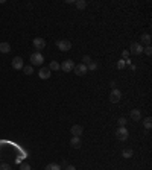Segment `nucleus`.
Segmentation results:
<instances>
[{"instance_id": "24", "label": "nucleus", "mask_w": 152, "mask_h": 170, "mask_svg": "<svg viewBox=\"0 0 152 170\" xmlns=\"http://www.w3.org/2000/svg\"><path fill=\"white\" fill-rule=\"evenodd\" d=\"M96 68H97V64H96L94 61H91V62L87 65V70H96Z\"/></svg>"}, {"instance_id": "12", "label": "nucleus", "mask_w": 152, "mask_h": 170, "mask_svg": "<svg viewBox=\"0 0 152 170\" xmlns=\"http://www.w3.org/2000/svg\"><path fill=\"white\" fill-rule=\"evenodd\" d=\"M70 146L75 147V149H79V147H81V138H79V137H72V140H70Z\"/></svg>"}, {"instance_id": "26", "label": "nucleus", "mask_w": 152, "mask_h": 170, "mask_svg": "<svg viewBox=\"0 0 152 170\" xmlns=\"http://www.w3.org/2000/svg\"><path fill=\"white\" fill-rule=\"evenodd\" d=\"M20 170H32V168H31V165H29L28 162H23V164L20 165Z\"/></svg>"}, {"instance_id": "13", "label": "nucleus", "mask_w": 152, "mask_h": 170, "mask_svg": "<svg viewBox=\"0 0 152 170\" xmlns=\"http://www.w3.org/2000/svg\"><path fill=\"white\" fill-rule=\"evenodd\" d=\"M131 118L135 120V122L141 120V112H140L138 109H132V111H131Z\"/></svg>"}, {"instance_id": "4", "label": "nucleus", "mask_w": 152, "mask_h": 170, "mask_svg": "<svg viewBox=\"0 0 152 170\" xmlns=\"http://www.w3.org/2000/svg\"><path fill=\"white\" fill-rule=\"evenodd\" d=\"M73 68H75V62H73L72 59H67V61H64V62L61 64V70L66 72V73H70Z\"/></svg>"}, {"instance_id": "17", "label": "nucleus", "mask_w": 152, "mask_h": 170, "mask_svg": "<svg viewBox=\"0 0 152 170\" xmlns=\"http://www.w3.org/2000/svg\"><path fill=\"white\" fill-rule=\"evenodd\" d=\"M141 41H143L146 46H149V44H150V41H152V38H150V35H149V34H143V35H141Z\"/></svg>"}, {"instance_id": "18", "label": "nucleus", "mask_w": 152, "mask_h": 170, "mask_svg": "<svg viewBox=\"0 0 152 170\" xmlns=\"http://www.w3.org/2000/svg\"><path fill=\"white\" fill-rule=\"evenodd\" d=\"M143 126H144V129H150L152 128V118L150 117H146L143 120Z\"/></svg>"}, {"instance_id": "16", "label": "nucleus", "mask_w": 152, "mask_h": 170, "mask_svg": "<svg viewBox=\"0 0 152 170\" xmlns=\"http://www.w3.org/2000/svg\"><path fill=\"white\" fill-rule=\"evenodd\" d=\"M46 170H61V165L56 164V162H50L46 165Z\"/></svg>"}, {"instance_id": "2", "label": "nucleus", "mask_w": 152, "mask_h": 170, "mask_svg": "<svg viewBox=\"0 0 152 170\" xmlns=\"http://www.w3.org/2000/svg\"><path fill=\"white\" fill-rule=\"evenodd\" d=\"M56 46H58V49L62 50V52H67V50L72 49V43H70L69 40H59V41H56Z\"/></svg>"}, {"instance_id": "9", "label": "nucleus", "mask_w": 152, "mask_h": 170, "mask_svg": "<svg viewBox=\"0 0 152 170\" xmlns=\"http://www.w3.org/2000/svg\"><path fill=\"white\" fill-rule=\"evenodd\" d=\"M73 72H75L78 76H84L88 70H87V65H84V64H78V65H75Z\"/></svg>"}, {"instance_id": "1", "label": "nucleus", "mask_w": 152, "mask_h": 170, "mask_svg": "<svg viewBox=\"0 0 152 170\" xmlns=\"http://www.w3.org/2000/svg\"><path fill=\"white\" fill-rule=\"evenodd\" d=\"M43 61H44V56H43L40 52H35V53L31 55V65H32V67H34V65H41Z\"/></svg>"}, {"instance_id": "15", "label": "nucleus", "mask_w": 152, "mask_h": 170, "mask_svg": "<svg viewBox=\"0 0 152 170\" xmlns=\"http://www.w3.org/2000/svg\"><path fill=\"white\" fill-rule=\"evenodd\" d=\"M49 68H50V72H56V70L61 68V64H59L58 61H52V62L49 64Z\"/></svg>"}, {"instance_id": "14", "label": "nucleus", "mask_w": 152, "mask_h": 170, "mask_svg": "<svg viewBox=\"0 0 152 170\" xmlns=\"http://www.w3.org/2000/svg\"><path fill=\"white\" fill-rule=\"evenodd\" d=\"M9 50H11L9 43H0V52L2 53H9Z\"/></svg>"}, {"instance_id": "5", "label": "nucleus", "mask_w": 152, "mask_h": 170, "mask_svg": "<svg viewBox=\"0 0 152 170\" xmlns=\"http://www.w3.org/2000/svg\"><path fill=\"white\" fill-rule=\"evenodd\" d=\"M116 135H117V138H119L120 141H125V140H128L129 132H128V129H126V128H119V129H117V132H116Z\"/></svg>"}, {"instance_id": "11", "label": "nucleus", "mask_w": 152, "mask_h": 170, "mask_svg": "<svg viewBox=\"0 0 152 170\" xmlns=\"http://www.w3.org/2000/svg\"><path fill=\"white\" fill-rule=\"evenodd\" d=\"M50 75H52V72H50V68H49V67H43V68L38 72V76H40L41 79H49V78H50Z\"/></svg>"}, {"instance_id": "25", "label": "nucleus", "mask_w": 152, "mask_h": 170, "mask_svg": "<svg viewBox=\"0 0 152 170\" xmlns=\"http://www.w3.org/2000/svg\"><path fill=\"white\" fill-rule=\"evenodd\" d=\"M125 65H126V62H125V59H120V61L117 62V68H119V70H122V68H125Z\"/></svg>"}, {"instance_id": "20", "label": "nucleus", "mask_w": 152, "mask_h": 170, "mask_svg": "<svg viewBox=\"0 0 152 170\" xmlns=\"http://www.w3.org/2000/svg\"><path fill=\"white\" fill-rule=\"evenodd\" d=\"M122 155H123V158H131L134 155V152H132V149H125L122 152Z\"/></svg>"}, {"instance_id": "30", "label": "nucleus", "mask_w": 152, "mask_h": 170, "mask_svg": "<svg viewBox=\"0 0 152 170\" xmlns=\"http://www.w3.org/2000/svg\"><path fill=\"white\" fill-rule=\"evenodd\" d=\"M66 170H76L75 165H66Z\"/></svg>"}, {"instance_id": "29", "label": "nucleus", "mask_w": 152, "mask_h": 170, "mask_svg": "<svg viewBox=\"0 0 152 170\" xmlns=\"http://www.w3.org/2000/svg\"><path fill=\"white\" fill-rule=\"evenodd\" d=\"M122 56H123V59L126 61V59H128V56H129V52H128V50H123V52H122Z\"/></svg>"}, {"instance_id": "3", "label": "nucleus", "mask_w": 152, "mask_h": 170, "mask_svg": "<svg viewBox=\"0 0 152 170\" xmlns=\"http://www.w3.org/2000/svg\"><path fill=\"white\" fill-rule=\"evenodd\" d=\"M128 52H129L131 55H140V53H143V46H141L140 43H132Z\"/></svg>"}, {"instance_id": "19", "label": "nucleus", "mask_w": 152, "mask_h": 170, "mask_svg": "<svg viewBox=\"0 0 152 170\" xmlns=\"http://www.w3.org/2000/svg\"><path fill=\"white\" fill-rule=\"evenodd\" d=\"M76 8L78 9H85L87 8V2H85V0H78V2H76Z\"/></svg>"}, {"instance_id": "28", "label": "nucleus", "mask_w": 152, "mask_h": 170, "mask_svg": "<svg viewBox=\"0 0 152 170\" xmlns=\"http://www.w3.org/2000/svg\"><path fill=\"white\" fill-rule=\"evenodd\" d=\"M0 170H11V165L9 164H2L0 165Z\"/></svg>"}, {"instance_id": "6", "label": "nucleus", "mask_w": 152, "mask_h": 170, "mask_svg": "<svg viewBox=\"0 0 152 170\" xmlns=\"http://www.w3.org/2000/svg\"><path fill=\"white\" fill-rule=\"evenodd\" d=\"M34 47L40 52V50H43L44 47H46V40H43V38H34Z\"/></svg>"}, {"instance_id": "21", "label": "nucleus", "mask_w": 152, "mask_h": 170, "mask_svg": "<svg viewBox=\"0 0 152 170\" xmlns=\"http://www.w3.org/2000/svg\"><path fill=\"white\" fill-rule=\"evenodd\" d=\"M23 72H25V75H32L34 73V67L32 65H26V67H23Z\"/></svg>"}, {"instance_id": "22", "label": "nucleus", "mask_w": 152, "mask_h": 170, "mask_svg": "<svg viewBox=\"0 0 152 170\" xmlns=\"http://www.w3.org/2000/svg\"><path fill=\"white\" fill-rule=\"evenodd\" d=\"M91 62V58L88 56V55H85V56H82V62L81 64H84V65H88Z\"/></svg>"}, {"instance_id": "7", "label": "nucleus", "mask_w": 152, "mask_h": 170, "mask_svg": "<svg viewBox=\"0 0 152 170\" xmlns=\"http://www.w3.org/2000/svg\"><path fill=\"white\" fill-rule=\"evenodd\" d=\"M120 99H122V93H120L117 88H114V90L111 91V94H110V100H111L113 103H117Z\"/></svg>"}, {"instance_id": "23", "label": "nucleus", "mask_w": 152, "mask_h": 170, "mask_svg": "<svg viewBox=\"0 0 152 170\" xmlns=\"http://www.w3.org/2000/svg\"><path fill=\"white\" fill-rule=\"evenodd\" d=\"M126 123H128V120H126L125 117H120V118H119V128H125Z\"/></svg>"}, {"instance_id": "27", "label": "nucleus", "mask_w": 152, "mask_h": 170, "mask_svg": "<svg viewBox=\"0 0 152 170\" xmlns=\"http://www.w3.org/2000/svg\"><path fill=\"white\" fill-rule=\"evenodd\" d=\"M143 50H144V53H146L147 56H150V55H152V49H150V46H147V47H146V49H143Z\"/></svg>"}, {"instance_id": "10", "label": "nucleus", "mask_w": 152, "mask_h": 170, "mask_svg": "<svg viewBox=\"0 0 152 170\" xmlns=\"http://www.w3.org/2000/svg\"><path fill=\"white\" fill-rule=\"evenodd\" d=\"M70 132L73 134V137H81L82 132H84V128H82L81 125H73L72 129H70Z\"/></svg>"}, {"instance_id": "8", "label": "nucleus", "mask_w": 152, "mask_h": 170, "mask_svg": "<svg viewBox=\"0 0 152 170\" xmlns=\"http://www.w3.org/2000/svg\"><path fill=\"white\" fill-rule=\"evenodd\" d=\"M23 67H25L23 59H22L20 56H15V58L12 59V68H15V70H23Z\"/></svg>"}]
</instances>
